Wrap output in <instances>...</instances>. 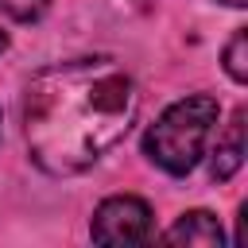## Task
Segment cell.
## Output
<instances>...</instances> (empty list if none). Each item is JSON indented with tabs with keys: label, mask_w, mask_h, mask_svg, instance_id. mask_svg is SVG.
<instances>
[{
	"label": "cell",
	"mask_w": 248,
	"mask_h": 248,
	"mask_svg": "<svg viewBox=\"0 0 248 248\" xmlns=\"http://www.w3.org/2000/svg\"><path fill=\"white\" fill-rule=\"evenodd\" d=\"M136 85L112 58H74L39 70L23 93L31 159L50 174H78L124 140Z\"/></svg>",
	"instance_id": "1"
},
{
	"label": "cell",
	"mask_w": 248,
	"mask_h": 248,
	"mask_svg": "<svg viewBox=\"0 0 248 248\" xmlns=\"http://www.w3.org/2000/svg\"><path fill=\"white\" fill-rule=\"evenodd\" d=\"M217 97L209 93H194V97H182L174 101L143 136V155L163 167L167 174H186L198 167L202 151H205V140L209 132L217 128Z\"/></svg>",
	"instance_id": "2"
},
{
	"label": "cell",
	"mask_w": 248,
	"mask_h": 248,
	"mask_svg": "<svg viewBox=\"0 0 248 248\" xmlns=\"http://www.w3.org/2000/svg\"><path fill=\"white\" fill-rule=\"evenodd\" d=\"M151 236V209L147 202L120 194L97 205L93 213V240L97 244H140Z\"/></svg>",
	"instance_id": "3"
},
{
	"label": "cell",
	"mask_w": 248,
	"mask_h": 248,
	"mask_svg": "<svg viewBox=\"0 0 248 248\" xmlns=\"http://www.w3.org/2000/svg\"><path fill=\"white\" fill-rule=\"evenodd\" d=\"M163 240H170V244H205V248H209V244H221L225 232H221V225H217L213 213L194 209V213H182V217L167 229Z\"/></svg>",
	"instance_id": "4"
},
{
	"label": "cell",
	"mask_w": 248,
	"mask_h": 248,
	"mask_svg": "<svg viewBox=\"0 0 248 248\" xmlns=\"http://www.w3.org/2000/svg\"><path fill=\"white\" fill-rule=\"evenodd\" d=\"M240 163H244V108H236L229 132L221 136V143H217V151H213L209 174H213L217 182H225V178H232V174L240 170Z\"/></svg>",
	"instance_id": "5"
},
{
	"label": "cell",
	"mask_w": 248,
	"mask_h": 248,
	"mask_svg": "<svg viewBox=\"0 0 248 248\" xmlns=\"http://www.w3.org/2000/svg\"><path fill=\"white\" fill-rule=\"evenodd\" d=\"M244 46H248V35H244V31H236V35L229 39V46H225V70H229V78H232L236 85H244V81H248Z\"/></svg>",
	"instance_id": "6"
},
{
	"label": "cell",
	"mask_w": 248,
	"mask_h": 248,
	"mask_svg": "<svg viewBox=\"0 0 248 248\" xmlns=\"http://www.w3.org/2000/svg\"><path fill=\"white\" fill-rule=\"evenodd\" d=\"M46 4H50V0H0V12H8V16L19 19V23H35V19L46 12Z\"/></svg>",
	"instance_id": "7"
},
{
	"label": "cell",
	"mask_w": 248,
	"mask_h": 248,
	"mask_svg": "<svg viewBox=\"0 0 248 248\" xmlns=\"http://www.w3.org/2000/svg\"><path fill=\"white\" fill-rule=\"evenodd\" d=\"M4 50H8V35L0 31V54H4Z\"/></svg>",
	"instance_id": "8"
},
{
	"label": "cell",
	"mask_w": 248,
	"mask_h": 248,
	"mask_svg": "<svg viewBox=\"0 0 248 248\" xmlns=\"http://www.w3.org/2000/svg\"><path fill=\"white\" fill-rule=\"evenodd\" d=\"M225 4H232V8H244V4H248V0H225Z\"/></svg>",
	"instance_id": "9"
}]
</instances>
